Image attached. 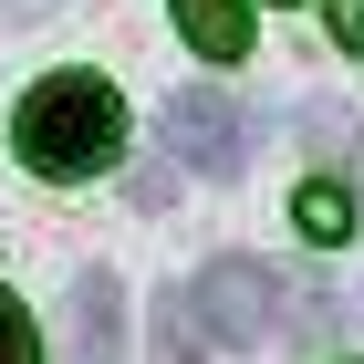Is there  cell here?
Segmentation results:
<instances>
[{
	"instance_id": "9c48e42d",
	"label": "cell",
	"mask_w": 364,
	"mask_h": 364,
	"mask_svg": "<svg viewBox=\"0 0 364 364\" xmlns=\"http://www.w3.org/2000/svg\"><path fill=\"white\" fill-rule=\"evenodd\" d=\"M312 114V146H343V156H354V114H343V105H302Z\"/></svg>"
},
{
	"instance_id": "ba28073f",
	"label": "cell",
	"mask_w": 364,
	"mask_h": 364,
	"mask_svg": "<svg viewBox=\"0 0 364 364\" xmlns=\"http://www.w3.org/2000/svg\"><path fill=\"white\" fill-rule=\"evenodd\" d=\"M0 364H42V333H31V312L0 291Z\"/></svg>"
},
{
	"instance_id": "5b68a950",
	"label": "cell",
	"mask_w": 364,
	"mask_h": 364,
	"mask_svg": "<svg viewBox=\"0 0 364 364\" xmlns=\"http://www.w3.org/2000/svg\"><path fill=\"white\" fill-rule=\"evenodd\" d=\"M167 11H177V31H188L208 63H240V53H250V11H240V0H167Z\"/></svg>"
},
{
	"instance_id": "7a4b0ae2",
	"label": "cell",
	"mask_w": 364,
	"mask_h": 364,
	"mask_svg": "<svg viewBox=\"0 0 364 364\" xmlns=\"http://www.w3.org/2000/svg\"><path fill=\"white\" fill-rule=\"evenodd\" d=\"M167 156L198 177H240L250 167V105H229L219 84H188L167 105Z\"/></svg>"
},
{
	"instance_id": "8fae6325",
	"label": "cell",
	"mask_w": 364,
	"mask_h": 364,
	"mask_svg": "<svg viewBox=\"0 0 364 364\" xmlns=\"http://www.w3.org/2000/svg\"><path fill=\"white\" fill-rule=\"evenodd\" d=\"M42 11H53V0H0V21H42Z\"/></svg>"
},
{
	"instance_id": "8992f818",
	"label": "cell",
	"mask_w": 364,
	"mask_h": 364,
	"mask_svg": "<svg viewBox=\"0 0 364 364\" xmlns=\"http://www.w3.org/2000/svg\"><path fill=\"white\" fill-rule=\"evenodd\" d=\"M208 343H219V333H208L198 291H177V281H167V291H156V364H208Z\"/></svg>"
},
{
	"instance_id": "6da1fadb",
	"label": "cell",
	"mask_w": 364,
	"mask_h": 364,
	"mask_svg": "<svg viewBox=\"0 0 364 364\" xmlns=\"http://www.w3.org/2000/svg\"><path fill=\"white\" fill-rule=\"evenodd\" d=\"M11 146L31 177H105L125 156V105L105 73H42L11 114Z\"/></svg>"
},
{
	"instance_id": "52a82bcc",
	"label": "cell",
	"mask_w": 364,
	"mask_h": 364,
	"mask_svg": "<svg viewBox=\"0 0 364 364\" xmlns=\"http://www.w3.org/2000/svg\"><path fill=\"white\" fill-rule=\"evenodd\" d=\"M291 219H302V240H354V188H343V177H312V188L291 198Z\"/></svg>"
},
{
	"instance_id": "30bf717a",
	"label": "cell",
	"mask_w": 364,
	"mask_h": 364,
	"mask_svg": "<svg viewBox=\"0 0 364 364\" xmlns=\"http://www.w3.org/2000/svg\"><path fill=\"white\" fill-rule=\"evenodd\" d=\"M323 21H333L343 53H364V0H323Z\"/></svg>"
},
{
	"instance_id": "3957f363",
	"label": "cell",
	"mask_w": 364,
	"mask_h": 364,
	"mask_svg": "<svg viewBox=\"0 0 364 364\" xmlns=\"http://www.w3.org/2000/svg\"><path fill=\"white\" fill-rule=\"evenodd\" d=\"M188 291H198V312H208V333H219V343L281 333V271H260V260H208Z\"/></svg>"
},
{
	"instance_id": "277c9868",
	"label": "cell",
	"mask_w": 364,
	"mask_h": 364,
	"mask_svg": "<svg viewBox=\"0 0 364 364\" xmlns=\"http://www.w3.org/2000/svg\"><path fill=\"white\" fill-rule=\"evenodd\" d=\"M63 354H73V364H125V281H114V271H73Z\"/></svg>"
}]
</instances>
